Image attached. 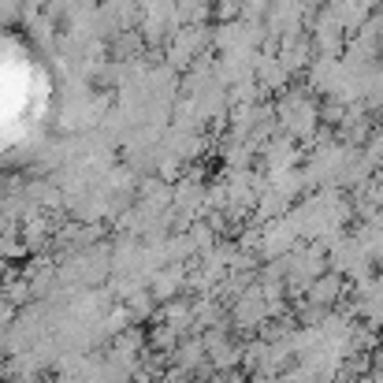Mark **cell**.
I'll return each mask as SVG.
<instances>
[{
  "mask_svg": "<svg viewBox=\"0 0 383 383\" xmlns=\"http://www.w3.org/2000/svg\"><path fill=\"white\" fill-rule=\"evenodd\" d=\"M42 108V89L30 63H0V134H19Z\"/></svg>",
  "mask_w": 383,
  "mask_h": 383,
  "instance_id": "6da1fadb",
  "label": "cell"
}]
</instances>
